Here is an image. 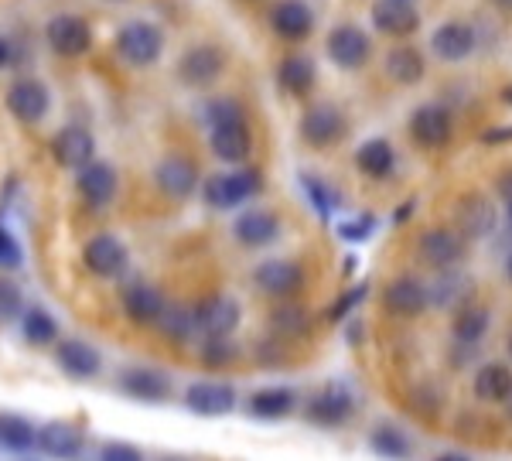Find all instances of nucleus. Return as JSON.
Masks as SVG:
<instances>
[{"instance_id": "nucleus-1", "label": "nucleus", "mask_w": 512, "mask_h": 461, "mask_svg": "<svg viewBox=\"0 0 512 461\" xmlns=\"http://www.w3.org/2000/svg\"><path fill=\"white\" fill-rule=\"evenodd\" d=\"M260 185H263L260 171H250V168L226 171V175L205 178L202 199H205V205H209V209L226 212V209H236V205H243L246 199H253V195L260 192Z\"/></svg>"}, {"instance_id": "nucleus-2", "label": "nucleus", "mask_w": 512, "mask_h": 461, "mask_svg": "<svg viewBox=\"0 0 512 461\" xmlns=\"http://www.w3.org/2000/svg\"><path fill=\"white\" fill-rule=\"evenodd\" d=\"M117 55L134 69H147L164 55V31L151 21H130L117 35Z\"/></svg>"}, {"instance_id": "nucleus-3", "label": "nucleus", "mask_w": 512, "mask_h": 461, "mask_svg": "<svg viewBox=\"0 0 512 461\" xmlns=\"http://www.w3.org/2000/svg\"><path fill=\"white\" fill-rule=\"evenodd\" d=\"M192 318H195V332L202 339H226L239 328V318H243V308H239L236 298L229 294H212L205 298L198 308H192Z\"/></svg>"}, {"instance_id": "nucleus-4", "label": "nucleus", "mask_w": 512, "mask_h": 461, "mask_svg": "<svg viewBox=\"0 0 512 461\" xmlns=\"http://www.w3.org/2000/svg\"><path fill=\"white\" fill-rule=\"evenodd\" d=\"M45 41L62 59H79V55H86L89 48H93V31H89V24L76 18V14H55V18L45 24Z\"/></svg>"}, {"instance_id": "nucleus-5", "label": "nucleus", "mask_w": 512, "mask_h": 461, "mask_svg": "<svg viewBox=\"0 0 512 461\" xmlns=\"http://www.w3.org/2000/svg\"><path fill=\"white\" fill-rule=\"evenodd\" d=\"M304 414H308V421L318 427H342L355 414V397L345 383H328L308 400V410H304Z\"/></svg>"}, {"instance_id": "nucleus-6", "label": "nucleus", "mask_w": 512, "mask_h": 461, "mask_svg": "<svg viewBox=\"0 0 512 461\" xmlns=\"http://www.w3.org/2000/svg\"><path fill=\"white\" fill-rule=\"evenodd\" d=\"M345 134H349V120H345V113L338 110V106L318 103V106H311V110L301 117L304 144L318 147V151H325V147L338 144Z\"/></svg>"}, {"instance_id": "nucleus-7", "label": "nucleus", "mask_w": 512, "mask_h": 461, "mask_svg": "<svg viewBox=\"0 0 512 461\" xmlns=\"http://www.w3.org/2000/svg\"><path fill=\"white\" fill-rule=\"evenodd\" d=\"M222 69H226V52L216 45H195L181 55L178 62V79L192 89H209L212 82H219Z\"/></svg>"}, {"instance_id": "nucleus-8", "label": "nucleus", "mask_w": 512, "mask_h": 461, "mask_svg": "<svg viewBox=\"0 0 512 461\" xmlns=\"http://www.w3.org/2000/svg\"><path fill=\"white\" fill-rule=\"evenodd\" d=\"M82 263H86L89 274L103 277V281H113V277H120L123 270H127L130 253H127V246L117 240V236L99 233L86 246H82Z\"/></svg>"}, {"instance_id": "nucleus-9", "label": "nucleus", "mask_w": 512, "mask_h": 461, "mask_svg": "<svg viewBox=\"0 0 512 461\" xmlns=\"http://www.w3.org/2000/svg\"><path fill=\"white\" fill-rule=\"evenodd\" d=\"M7 110L21 123L35 127V123L45 120L48 110H52V93H48V86L41 79H18L7 89Z\"/></svg>"}, {"instance_id": "nucleus-10", "label": "nucleus", "mask_w": 512, "mask_h": 461, "mask_svg": "<svg viewBox=\"0 0 512 461\" xmlns=\"http://www.w3.org/2000/svg\"><path fill=\"white\" fill-rule=\"evenodd\" d=\"M209 147L219 161L226 164H243L250 158V127H246V117H229L219 120L209 127Z\"/></svg>"}, {"instance_id": "nucleus-11", "label": "nucleus", "mask_w": 512, "mask_h": 461, "mask_svg": "<svg viewBox=\"0 0 512 461\" xmlns=\"http://www.w3.org/2000/svg\"><path fill=\"white\" fill-rule=\"evenodd\" d=\"M373 55V41L362 28L355 24H338V28L328 35V59H332L338 69H362Z\"/></svg>"}, {"instance_id": "nucleus-12", "label": "nucleus", "mask_w": 512, "mask_h": 461, "mask_svg": "<svg viewBox=\"0 0 512 461\" xmlns=\"http://www.w3.org/2000/svg\"><path fill=\"white\" fill-rule=\"evenodd\" d=\"M417 253L427 267L451 270L465 260V236H458L454 229H427L417 243Z\"/></svg>"}, {"instance_id": "nucleus-13", "label": "nucleus", "mask_w": 512, "mask_h": 461, "mask_svg": "<svg viewBox=\"0 0 512 461\" xmlns=\"http://www.w3.org/2000/svg\"><path fill=\"white\" fill-rule=\"evenodd\" d=\"M253 284L270 298H294L304 287V270L294 260H267L253 270Z\"/></svg>"}, {"instance_id": "nucleus-14", "label": "nucleus", "mask_w": 512, "mask_h": 461, "mask_svg": "<svg viewBox=\"0 0 512 461\" xmlns=\"http://www.w3.org/2000/svg\"><path fill=\"white\" fill-rule=\"evenodd\" d=\"M35 448L55 461H72L82 455V448H86V434H82L72 421H52V424L38 427Z\"/></svg>"}, {"instance_id": "nucleus-15", "label": "nucleus", "mask_w": 512, "mask_h": 461, "mask_svg": "<svg viewBox=\"0 0 512 461\" xmlns=\"http://www.w3.org/2000/svg\"><path fill=\"white\" fill-rule=\"evenodd\" d=\"M451 113L444 110V106L437 103H427L420 106V110L410 117V137H414V144L427 147V151H437V147H444L451 141Z\"/></svg>"}, {"instance_id": "nucleus-16", "label": "nucleus", "mask_w": 512, "mask_h": 461, "mask_svg": "<svg viewBox=\"0 0 512 461\" xmlns=\"http://www.w3.org/2000/svg\"><path fill=\"white\" fill-rule=\"evenodd\" d=\"M79 195L82 202L89 205V209H106V205L113 202V195H117V171L110 168L106 161H89L79 168Z\"/></svg>"}, {"instance_id": "nucleus-17", "label": "nucleus", "mask_w": 512, "mask_h": 461, "mask_svg": "<svg viewBox=\"0 0 512 461\" xmlns=\"http://www.w3.org/2000/svg\"><path fill=\"white\" fill-rule=\"evenodd\" d=\"M185 407L198 417H222L236 407V390L229 383L202 380L185 390Z\"/></svg>"}, {"instance_id": "nucleus-18", "label": "nucleus", "mask_w": 512, "mask_h": 461, "mask_svg": "<svg viewBox=\"0 0 512 461\" xmlns=\"http://www.w3.org/2000/svg\"><path fill=\"white\" fill-rule=\"evenodd\" d=\"M55 362L62 366V373H69L72 380H96L103 369V356L82 339H62L55 342Z\"/></svg>"}, {"instance_id": "nucleus-19", "label": "nucleus", "mask_w": 512, "mask_h": 461, "mask_svg": "<svg viewBox=\"0 0 512 461\" xmlns=\"http://www.w3.org/2000/svg\"><path fill=\"white\" fill-rule=\"evenodd\" d=\"M154 181H158V188L168 199H192L195 188H198V168L188 158H181V154H171V158H164L158 164V171H154Z\"/></svg>"}, {"instance_id": "nucleus-20", "label": "nucleus", "mask_w": 512, "mask_h": 461, "mask_svg": "<svg viewBox=\"0 0 512 461\" xmlns=\"http://www.w3.org/2000/svg\"><path fill=\"white\" fill-rule=\"evenodd\" d=\"M373 24L390 38H410L420 28V14L410 0H376Z\"/></svg>"}, {"instance_id": "nucleus-21", "label": "nucleus", "mask_w": 512, "mask_h": 461, "mask_svg": "<svg viewBox=\"0 0 512 461\" xmlns=\"http://www.w3.org/2000/svg\"><path fill=\"white\" fill-rule=\"evenodd\" d=\"M383 304L396 318H417L420 311L431 304V294H427V284L417 281V277H396V281L386 287Z\"/></svg>"}, {"instance_id": "nucleus-22", "label": "nucleus", "mask_w": 512, "mask_h": 461, "mask_svg": "<svg viewBox=\"0 0 512 461\" xmlns=\"http://www.w3.org/2000/svg\"><path fill=\"white\" fill-rule=\"evenodd\" d=\"M120 390L127 393V397H134L140 403H164L171 397V380L161 373V369H127V373L120 376Z\"/></svg>"}, {"instance_id": "nucleus-23", "label": "nucleus", "mask_w": 512, "mask_h": 461, "mask_svg": "<svg viewBox=\"0 0 512 461\" xmlns=\"http://www.w3.org/2000/svg\"><path fill=\"white\" fill-rule=\"evenodd\" d=\"M233 236L250 250H260V246H270L280 236V219L267 209H246L233 222Z\"/></svg>"}, {"instance_id": "nucleus-24", "label": "nucleus", "mask_w": 512, "mask_h": 461, "mask_svg": "<svg viewBox=\"0 0 512 461\" xmlns=\"http://www.w3.org/2000/svg\"><path fill=\"white\" fill-rule=\"evenodd\" d=\"M52 154H55V161H59L62 168L79 171L82 164H89V161L96 158V141H93V134H89V130L65 127V130H59V134H55Z\"/></svg>"}, {"instance_id": "nucleus-25", "label": "nucleus", "mask_w": 512, "mask_h": 461, "mask_svg": "<svg viewBox=\"0 0 512 461\" xmlns=\"http://www.w3.org/2000/svg\"><path fill=\"white\" fill-rule=\"evenodd\" d=\"M431 48L437 59H444V62H465L468 55L475 52V31L468 28L465 21H448L434 31Z\"/></svg>"}, {"instance_id": "nucleus-26", "label": "nucleus", "mask_w": 512, "mask_h": 461, "mask_svg": "<svg viewBox=\"0 0 512 461\" xmlns=\"http://www.w3.org/2000/svg\"><path fill=\"white\" fill-rule=\"evenodd\" d=\"M270 24H274V31L284 41H304L315 31V14L301 0H280L274 14H270Z\"/></svg>"}, {"instance_id": "nucleus-27", "label": "nucleus", "mask_w": 512, "mask_h": 461, "mask_svg": "<svg viewBox=\"0 0 512 461\" xmlns=\"http://www.w3.org/2000/svg\"><path fill=\"white\" fill-rule=\"evenodd\" d=\"M123 311H127V318L134 321V325L151 328V325H158V318L164 311V298L158 287H151V284H130L127 291H123Z\"/></svg>"}, {"instance_id": "nucleus-28", "label": "nucleus", "mask_w": 512, "mask_h": 461, "mask_svg": "<svg viewBox=\"0 0 512 461\" xmlns=\"http://www.w3.org/2000/svg\"><path fill=\"white\" fill-rule=\"evenodd\" d=\"M297 407V393L291 386H263L250 397V414L260 421H280Z\"/></svg>"}, {"instance_id": "nucleus-29", "label": "nucleus", "mask_w": 512, "mask_h": 461, "mask_svg": "<svg viewBox=\"0 0 512 461\" xmlns=\"http://www.w3.org/2000/svg\"><path fill=\"white\" fill-rule=\"evenodd\" d=\"M458 226H461V233L472 236V240L489 236L492 226H495L492 202L482 199V195H465V199L458 202Z\"/></svg>"}, {"instance_id": "nucleus-30", "label": "nucleus", "mask_w": 512, "mask_h": 461, "mask_svg": "<svg viewBox=\"0 0 512 461\" xmlns=\"http://www.w3.org/2000/svg\"><path fill=\"white\" fill-rule=\"evenodd\" d=\"M355 168L362 171L366 178H386L393 175L396 168V154H393V144L383 141V137H373L355 151Z\"/></svg>"}, {"instance_id": "nucleus-31", "label": "nucleus", "mask_w": 512, "mask_h": 461, "mask_svg": "<svg viewBox=\"0 0 512 461\" xmlns=\"http://www.w3.org/2000/svg\"><path fill=\"white\" fill-rule=\"evenodd\" d=\"M277 82L284 93L291 96H308L315 89V62L304 59V55H287L277 69Z\"/></svg>"}, {"instance_id": "nucleus-32", "label": "nucleus", "mask_w": 512, "mask_h": 461, "mask_svg": "<svg viewBox=\"0 0 512 461\" xmlns=\"http://www.w3.org/2000/svg\"><path fill=\"white\" fill-rule=\"evenodd\" d=\"M475 397L482 403H506L512 393V373L509 366H499V362H489L475 373Z\"/></svg>"}, {"instance_id": "nucleus-33", "label": "nucleus", "mask_w": 512, "mask_h": 461, "mask_svg": "<svg viewBox=\"0 0 512 461\" xmlns=\"http://www.w3.org/2000/svg\"><path fill=\"white\" fill-rule=\"evenodd\" d=\"M21 335L24 342L31 345H55L59 342V321L52 318V311H45L41 304H31V308L21 311Z\"/></svg>"}, {"instance_id": "nucleus-34", "label": "nucleus", "mask_w": 512, "mask_h": 461, "mask_svg": "<svg viewBox=\"0 0 512 461\" xmlns=\"http://www.w3.org/2000/svg\"><path fill=\"white\" fill-rule=\"evenodd\" d=\"M35 424L24 421L21 414H0V448L11 451V455H28L35 451Z\"/></svg>"}, {"instance_id": "nucleus-35", "label": "nucleus", "mask_w": 512, "mask_h": 461, "mask_svg": "<svg viewBox=\"0 0 512 461\" xmlns=\"http://www.w3.org/2000/svg\"><path fill=\"white\" fill-rule=\"evenodd\" d=\"M386 76L400 82V86H414L424 76V55L410 45L390 48V55H386Z\"/></svg>"}, {"instance_id": "nucleus-36", "label": "nucleus", "mask_w": 512, "mask_h": 461, "mask_svg": "<svg viewBox=\"0 0 512 461\" xmlns=\"http://www.w3.org/2000/svg\"><path fill=\"white\" fill-rule=\"evenodd\" d=\"M489 308H482V304H465V308L458 311V318H454V339L461 345H478L485 339V332H489Z\"/></svg>"}, {"instance_id": "nucleus-37", "label": "nucleus", "mask_w": 512, "mask_h": 461, "mask_svg": "<svg viewBox=\"0 0 512 461\" xmlns=\"http://www.w3.org/2000/svg\"><path fill=\"white\" fill-rule=\"evenodd\" d=\"M369 444H373L376 455L386 458V461H407L410 458V438L393 424L376 427V431L369 434Z\"/></svg>"}, {"instance_id": "nucleus-38", "label": "nucleus", "mask_w": 512, "mask_h": 461, "mask_svg": "<svg viewBox=\"0 0 512 461\" xmlns=\"http://www.w3.org/2000/svg\"><path fill=\"white\" fill-rule=\"evenodd\" d=\"M468 291H472V284H468V277H461L458 270H444V277L434 284V291L427 287V294H431V304H441V308H454L458 301L468 298Z\"/></svg>"}, {"instance_id": "nucleus-39", "label": "nucleus", "mask_w": 512, "mask_h": 461, "mask_svg": "<svg viewBox=\"0 0 512 461\" xmlns=\"http://www.w3.org/2000/svg\"><path fill=\"white\" fill-rule=\"evenodd\" d=\"M158 328L168 339L175 342H188L195 335V318H192V308H181V304H164L161 318H158Z\"/></svg>"}, {"instance_id": "nucleus-40", "label": "nucleus", "mask_w": 512, "mask_h": 461, "mask_svg": "<svg viewBox=\"0 0 512 461\" xmlns=\"http://www.w3.org/2000/svg\"><path fill=\"white\" fill-rule=\"evenodd\" d=\"M198 356H202V362L209 369H222V366H233V362L239 359V345L229 339H205L202 349H198Z\"/></svg>"}, {"instance_id": "nucleus-41", "label": "nucleus", "mask_w": 512, "mask_h": 461, "mask_svg": "<svg viewBox=\"0 0 512 461\" xmlns=\"http://www.w3.org/2000/svg\"><path fill=\"white\" fill-rule=\"evenodd\" d=\"M301 185H304V195L311 199V205L318 209V216L321 219H332V212L338 209V195L332 192V188H328L325 181L315 178V175H304Z\"/></svg>"}, {"instance_id": "nucleus-42", "label": "nucleus", "mask_w": 512, "mask_h": 461, "mask_svg": "<svg viewBox=\"0 0 512 461\" xmlns=\"http://www.w3.org/2000/svg\"><path fill=\"white\" fill-rule=\"evenodd\" d=\"M21 311H24L21 287L14 281H7V277H0V325H4V321L21 318Z\"/></svg>"}, {"instance_id": "nucleus-43", "label": "nucleus", "mask_w": 512, "mask_h": 461, "mask_svg": "<svg viewBox=\"0 0 512 461\" xmlns=\"http://www.w3.org/2000/svg\"><path fill=\"white\" fill-rule=\"evenodd\" d=\"M274 328L280 335H304L308 332V315L294 304H284V308L274 311Z\"/></svg>"}, {"instance_id": "nucleus-44", "label": "nucleus", "mask_w": 512, "mask_h": 461, "mask_svg": "<svg viewBox=\"0 0 512 461\" xmlns=\"http://www.w3.org/2000/svg\"><path fill=\"white\" fill-rule=\"evenodd\" d=\"M24 263V253H21V243L11 229L0 222V267L4 270H18Z\"/></svg>"}, {"instance_id": "nucleus-45", "label": "nucleus", "mask_w": 512, "mask_h": 461, "mask_svg": "<svg viewBox=\"0 0 512 461\" xmlns=\"http://www.w3.org/2000/svg\"><path fill=\"white\" fill-rule=\"evenodd\" d=\"M376 229V216H359L352 222H338V236H342L345 243H366L369 236H373Z\"/></svg>"}, {"instance_id": "nucleus-46", "label": "nucleus", "mask_w": 512, "mask_h": 461, "mask_svg": "<svg viewBox=\"0 0 512 461\" xmlns=\"http://www.w3.org/2000/svg\"><path fill=\"white\" fill-rule=\"evenodd\" d=\"M229 117H243V106H239L236 100H212L209 106L202 110V120L209 123H219V120H229Z\"/></svg>"}, {"instance_id": "nucleus-47", "label": "nucleus", "mask_w": 512, "mask_h": 461, "mask_svg": "<svg viewBox=\"0 0 512 461\" xmlns=\"http://www.w3.org/2000/svg\"><path fill=\"white\" fill-rule=\"evenodd\" d=\"M99 461H144V455H140L134 444L113 441V444H103V451H99Z\"/></svg>"}, {"instance_id": "nucleus-48", "label": "nucleus", "mask_w": 512, "mask_h": 461, "mask_svg": "<svg viewBox=\"0 0 512 461\" xmlns=\"http://www.w3.org/2000/svg\"><path fill=\"white\" fill-rule=\"evenodd\" d=\"M366 294H369V284H359V287H352V291L345 294V298L338 301L332 311H328V318H332V321H342V318L349 315V311L355 308V304H359V301H366Z\"/></svg>"}, {"instance_id": "nucleus-49", "label": "nucleus", "mask_w": 512, "mask_h": 461, "mask_svg": "<svg viewBox=\"0 0 512 461\" xmlns=\"http://www.w3.org/2000/svg\"><path fill=\"white\" fill-rule=\"evenodd\" d=\"M485 144H506V141H512V127L509 130H489V134L482 137Z\"/></svg>"}, {"instance_id": "nucleus-50", "label": "nucleus", "mask_w": 512, "mask_h": 461, "mask_svg": "<svg viewBox=\"0 0 512 461\" xmlns=\"http://www.w3.org/2000/svg\"><path fill=\"white\" fill-rule=\"evenodd\" d=\"M14 62V45L7 38H0V69H4V65H11Z\"/></svg>"}, {"instance_id": "nucleus-51", "label": "nucleus", "mask_w": 512, "mask_h": 461, "mask_svg": "<svg viewBox=\"0 0 512 461\" xmlns=\"http://www.w3.org/2000/svg\"><path fill=\"white\" fill-rule=\"evenodd\" d=\"M499 192L506 195V199H512V171H509V175H502V178H499Z\"/></svg>"}, {"instance_id": "nucleus-52", "label": "nucleus", "mask_w": 512, "mask_h": 461, "mask_svg": "<svg viewBox=\"0 0 512 461\" xmlns=\"http://www.w3.org/2000/svg\"><path fill=\"white\" fill-rule=\"evenodd\" d=\"M434 461H472V458H465V455H458V451H444V455H437Z\"/></svg>"}, {"instance_id": "nucleus-53", "label": "nucleus", "mask_w": 512, "mask_h": 461, "mask_svg": "<svg viewBox=\"0 0 512 461\" xmlns=\"http://www.w3.org/2000/svg\"><path fill=\"white\" fill-rule=\"evenodd\" d=\"M502 100H506V103L512 106V86H506V89H502Z\"/></svg>"}, {"instance_id": "nucleus-54", "label": "nucleus", "mask_w": 512, "mask_h": 461, "mask_svg": "<svg viewBox=\"0 0 512 461\" xmlns=\"http://www.w3.org/2000/svg\"><path fill=\"white\" fill-rule=\"evenodd\" d=\"M506 219H509V229H512V199H506Z\"/></svg>"}, {"instance_id": "nucleus-55", "label": "nucleus", "mask_w": 512, "mask_h": 461, "mask_svg": "<svg viewBox=\"0 0 512 461\" xmlns=\"http://www.w3.org/2000/svg\"><path fill=\"white\" fill-rule=\"evenodd\" d=\"M506 274H509V281H512V257L506 260Z\"/></svg>"}, {"instance_id": "nucleus-56", "label": "nucleus", "mask_w": 512, "mask_h": 461, "mask_svg": "<svg viewBox=\"0 0 512 461\" xmlns=\"http://www.w3.org/2000/svg\"><path fill=\"white\" fill-rule=\"evenodd\" d=\"M495 4H502V7H509V11H512V0H495Z\"/></svg>"}, {"instance_id": "nucleus-57", "label": "nucleus", "mask_w": 512, "mask_h": 461, "mask_svg": "<svg viewBox=\"0 0 512 461\" xmlns=\"http://www.w3.org/2000/svg\"><path fill=\"white\" fill-rule=\"evenodd\" d=\"M506 403H509V417H512V393H509V397H506Z\"/></svg>"}, {"instance_id": "nucleus-58", "label": "nucleus", "mask_w": 512, "mask_h": 461, "mask_svg": "<svg viewBox=\"0 0 512 461\" xmlns=\"http://www.w3.org/2000/svg\"><path fill=\"white\" fill-rule=\"evenodd\" d=\"M164 461H181V458H164Z\"/></svg>"}, {"instance_id": "nucleus-59", "label": "nucleus", "mask_w": 512, "mask_h": 461, "mask_svg": "<svg viewBox=\"0 0 512 461\" xmlns=\"http://www.w3.org/2000/svg\"><path fill=\"white\" fill-rule=\"evenodd\" d=\"M509 356H512V339H509Z\"/></svg>"}, {"instance_id": "nucleus-60", "label": "nucleus", "mask_w": 512, "mask_h": 461, "mask_svg": "<svg viewBox=\"0 0 512 461\" xmlns=\"http://www.w3.org/2000/svg\"><path fill=\"white\" fill-rule=\"evenodd\" d=\"M410 4H414V0H410Z\"/></svg>"}]
</instances>
